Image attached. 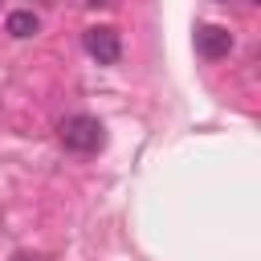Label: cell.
<instances>
[{"instance_id":"cell-6","label":"cell","mask_w":261,"mask_h":261,"mask_svg":"<svg viewBox=\"0 0 261 261\" xmlns=\"http://www.w3.org/2000/svg\"><path fill=\"white\" fill-rule=\"evenodd\" d=\"M86 4H102V0H86Z\"/></svg>"},{"instance_id":"cell-2","label":"cell","mask_w":261,"mask_h":261,"mask_svg":"<svg viewBox=\"0 0 261 261\" xmlns=\"http://www.w3.org/2000/svg\"><path fill=\"white\" fill-rule=\"evenodd\" d=\"M82 45H86V53H90L98 65H114V61L122 57V41H118V33H114L110 24H94V29H86Z\"/></svg>"},{"instance_id":"cell-5","label":"cell","mask_w":261,"mask_h":261,"mask_svg":"<svg viewBox=\"0 0 261 261\" xmlns=\"http://www.w3.org/2000/svg\"><path fill=\"white\" fill-rule=\"evenodd\" d=\"M12 261H33V257H24V253H20V257H12Z\"/></svg>"},{"instance_id":"cell-7","label":"cell","mask_w":261,"mask_h":261,"mask_svg":"<svg viewBox=\"0 0 261 261\" xmlns=\"http://www.w3.org/2000/svg\"><path fill=\"white\" fill-rule=\"evenodd\" d=\"M249 4H257V0H249Z\"/></svg>"},{"instance_id":"cell-4","label":"cell","mask_w":261,"mask_h":261,"mask_svg":"<svg viewBox=\"0 0 261 261\" xmlns=\"http://www.w3.org/2000/svg\"><path fill=\"white\" fill-rule=\"evenodd\" d=\"M4 29L12 33V37H33L37 29H41V20H37V12L33 8H16V12H8V20H4Z\"/></svg>"},{"instance_id":"cell-1","label":"cell","mask_w":261,"mask_h":261,"mask_svg":"<svg viewBox=\"0 0 261 261\" xmlns=\"http://www.w3.org/2000/svg\"><path fill=\"white\" fill-rule=\"evenodd\" d=\"M57 135H61V147L73 151V155H94V151L106 147V130H102V122L94 114H69V118H61Z\"/></svg>"},{"instance_id":"cell-3","label":"cell","mask_w":261,"mask_h":261,"mask_svg":"<svg viewBox=\"0 0 261 261\" xmlns=\"http://www.w3.org/2000/svg\"><path fill=\"white\" fill-rule=\"evenodd\" d=\"M196 53L208 61H220L232 53V33L224 24H196Z\"/></svg>"}]
</instances>
